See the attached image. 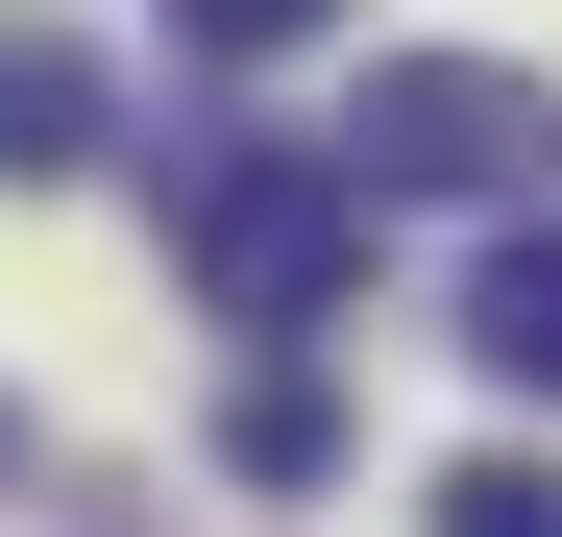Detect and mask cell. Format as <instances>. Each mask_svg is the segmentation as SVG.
I'll list each match as a JSON object with an SVG mask.
<instances>
[{
	"instance_id": "6da1fadb",
	"label": "cell",
	"mask_w": 562,
	"mask_h": 537,
	"mask_svg": "<svg viewBox=\"0 0 562 537\" xmlns=\"http://www.w3.org/2000/svg\"><path fill=\"white\" fill-rule=\"evenodd\" d=\"M171 268H196V318L294 342V318H342V268H367V171L318 123H196V147H171Z\"/></svg>"
},
{
	"instance_id": "7a4b0ae2",
	"label": "cell",
	"mask_w": 562,
	"mask_h": 537,
	"mask_svg": "<svg viewBox=\"0 0 562 537\" xmlns=\"http://www.w3.org/2000/svg\"><path fill=\"white\" fill-rule=\"evenodd\" d=\"M342 171H367V196H562V99L514 49H392L342 99Z\"/></svg>"
},
{
	"instance_id": "3957f363",
	"label": "cell",
	"mask_w": 562,
	"mask_h": 537,
	"mask_svg": "<svg viewBox=\"0 0 562 537\" xmlns=\"http://www.w3.org/2000/svg\"><path fill=\"white\" fill-rule=\"evenodd\" d=\"M99 123H123V73H99V49H74V25H0V196L99 171Z\"/></svg>"
},
{
	"instance_id": "277c9868",
	"label": "cell",
	"mask_w": 562,
	"mask_h": 537,
	"mask_svg": "<svg viewBox=\"0 0 562 537\" xmlns=\"http://www.w3.org/2000/svg\"><path fill=\"white\" fill-rule=\"evenodd\" d=\"M464 342H490V391H538V415H562V220H514L490 268H464Z\"/></svg>"
},
{
	"instance_id": "5b68a950",
	"label": "cell",
	"mask_w": 562,
	"mask_h": 537,
	"mask_svg": "<svg viewBox=\"0 0 562 537\" xmlns=\"http://www.w3.org/2000/svg\"><path fill=\"white\" fill-rule=\"evenodd\" d=\"M221 465H245V489H318V465H342V391H318V367H245V391H221Z\"/></svg>"
},
{
	"instance_id": "8992f818",
	"label": "cell",
	"mask_w": 562,
	"mask_h": 537,
	"mask_svg": "<svg viewBox=\"0 0 562 537\" xmlns=\"http://www.w3.org/2000/svg\"><path fill=\"white\" fill-rule=\"evenodd\" d=\"M342 25V0H171V49H196V73H269V49H318Z\"/></svg>"
},
{
	"instance_id": "52a82bcc",
	"label": "cell",
	"mask_w": 562,
	"mask_h": 537,
	"mask_svg": "<svg viewBox=\"0 0 562 537\" xmlns=\"http://www.w3.org/2000/svg\"><path fill=\"white\" fill-rule=\"evenodd\" d=\"M440 537H562V465H514V439H490V465H440Z\"/></svg>"
}]
</instances>
